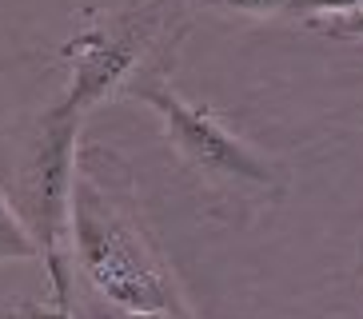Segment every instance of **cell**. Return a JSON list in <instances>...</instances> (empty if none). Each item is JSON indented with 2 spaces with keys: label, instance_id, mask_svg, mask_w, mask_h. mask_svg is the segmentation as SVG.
<instances>
[{
  "label": "cell",
  "instance_id": "7a4b0ae2",
  "mask_svg": "<svg viewBox=\"0 0 363 319\" xmlns=\"http://www.w3.org/2000/svg\"><path fill=\"white\" fill-rule=\"evenodd\" d=\"M132 92L160 112L164 132L176 144L180 160L192 172H200L203 180L220 184V188H235V191H267V196L284 191V172H279L276 160L256 152L235 132H228L212 112L180 100L160 80H136Z\"/></svg>",
  "mask_w": 363,
  "mask_h": 319
},
{
  "label": "cell",
  "instance_id": "ba28073f",
  "mask_svg": "<svg viewBox=\"0 0 363 319\" xmlns=\"http://www.w3.org/2000/svg\"><path fill=\"white\" fill-rule=\"evenodd\" d=\"M208 4H220L228 12H247V16H276V12H288V0H208Z\"/></svg>",
  "mask_w": 363,
  "mask_h": 319
},
{
  "label": "cell",
  "instance_id": "52a82bcc",
  "mask_svg": "<svg viewBox=\"0 0 363 319\" xmlns=\"http://www.w3.org/2000/svg\"><path fill=\"white\" fill-rule=\"evenodd\" d=\"M315 32L331 36V40H363V9L343 12V16H323V21H308Z\"/></svg>",
  "mask_w": 363,
  "mask_h": 319
},
{
  "label": "cell",
  "instance_id": "5b68a950",
  "mask_svg": "<svg viewBox=\"0 0 363 319\" xmlns=\"http://www.w3.org/2000/svg\"><path fill=\"white\" fill-rule=\"evenodd\" d=\"M33 255H40L36 235L24 228L16 208L0 196V259H33Z\"/></svg>",
  "mask_w": 363,
  "mask_h": 319
},
{
  "label": "cell",
  "instance_id": "8992f818",
  "mask_svg": "<svg viewBox=\"0 0 363 319\" xmlns=\"http://www.w3.org/2000/svg\"><path fill=\"white\" fill-rule=\"evenodd\" d=\"M363 9V0H288V12L299 21H323V16H343V12Z\"/></svg>",
  "mask_w": 363,
  "mask_h": 319
},
{
  "label": "cell",
  "instance_id": "3957f363",
  "mask_svg": "<svg viewBox=\"0 0 363 319\" xmlns=\"http://www.w3.org/2000/svg\"><path fill=\"white\" fill-rule=\"evenodd\" d=\"M76 112L56 104L40 124V140L33 152V216H36V244L40 259L48 264V276L56 287V303H68V244H72V188H76V136H80Z\"/></svg>",
  "mask_w": 363,
  "mask_h": 319
},
{
  "label": "cell",
  "instance_id": "9c48e42d",
  "mask_svg": "<svg viewBox=\"0 0 363 319\" xmlns=\"http://www.w3.org/2000/svg\"><path fill=\"white\" fill-rule=\"evenodd\" d=\"M24 319H72V315H68V303H56V308H28Z\"/></svg>",
  "mask_w": 363,
  "mask_h": 319
},
{
  "label": "cell",
  "instance_id": "30bf717a",
  "mask_svg": "<svg viewBox=\"0 0 363 319\" xmlns=\"http://www.w3.org/2000/svg\"><path fill=\"white\" fill-rule=\"evenodd\" d=\"M124 319H188V315H168V311H128Z\"/></svg>",
  "mask_w": 363,
  "mask_h": 319
},
{
  "label": "cell",
  "instance_id": "277c9868",
  "mask_svg": "<svg viewBox=\"0 0 363 319\" xmlns=\"http://www.w3.org/2000/svg\"><path fill=\"white\" fill-rule=\"evenodd\" d=\"M144 44H148V24L140 16L116 24V28L80 32L76 40H68L65 60L72 64V76H68L60 108H68L76 116H88L100 100H108L132 76Z\"/></svg>",
  "mask_w": 363,
  "mask_h": 319
},
{
  "label": "cell",
  "instance_id": "6da1fadb",
  "mask_svg": "<svg viewBox=\"0 0 363 319\" xmlns=\"http://www.w3.org/2000/svg\"><path fill=\"white\" fill-rule=\"evenodd\" d=\"M72 252L96 291H104L124 311H168L184 315L168 267L140 228L104 200L96 184L76 172L72 188Z\"/></svg>",
  "mask_w": 363,
  "mask_h": 319
}]
</instances>
